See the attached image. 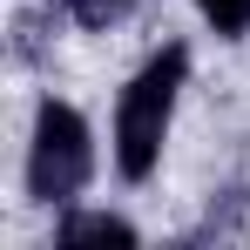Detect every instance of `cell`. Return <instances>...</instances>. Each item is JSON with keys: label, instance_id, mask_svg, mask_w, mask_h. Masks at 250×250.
<instances>
[{"label": "cell", "instance_id": "277c9868", "mask_svg": "<svg viewBox=\"0 0 250 250\" xmlns=\"http://www.w3.org/2000/svg\"><path fill=\"white\" fill-rule=\"evenodd\" d=\"M196 7H203V21L216 34H230V41L250 34V0H196Z\"/></svg>", "mask_w": 250, "mask_h": 250}, {"label": "cell", "instance_id": "3957f363", "mask_svg": "<svg viewBox=\"0 0 250 250\" xmlns=\"http://www.w3.org/2000/svg\"><path fill=\"white\" fill-rule=\"evenodd\" d=\"M54 237L61 244H135V230H128L122 216H68Z\"/></svg>", "mask_w": 250, "mask_h": 250}, {"label": "cell", "instance_id": "6da1fadb", "mask_svg": "<svg viewBox=\"0 0 250 250\" xmlns=\"http://www.w3.org/2000/svg\"><path fill=\"white\" fill-rule=\"evenodd\" d=\"M183 75H189V47L169 41L122 88V108H115V169H122L128 183H142L156 169V156H163V135H169V115H176V95H183Z\"/></svg>", "mask_w": 250, "mask_h": 250}, {"label": "cell", "instance_id": "5b68a950", "mask_svg": "<svg viewBox=\"0 0 250 250\" xmlns=\"http://www.w3.org/2000/svg\"><path fill=\"white\" fill-rule=\"evenodd\" d=\"M68 7H75L82 27H108V21H122V14H128V0H68Z\"/></svg>", "mask_w": 250, "mask_h": 250}, {"label": "cell", "instance_id": "7a4b0ae2", "mask_svg": "<svg viewBox=\"0 0 250 250\" xmlns=\"http://www.w3.org/2000/svg\"><path fill=\"white\" fill-rule=\"evenodd\" d=\"M95 176V142L88 122L68 102H41L34 108V142H27V196L34 203H75Z\"/></svg>", "mask_w": 250, "mask_h": 250}]
</instances>
